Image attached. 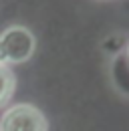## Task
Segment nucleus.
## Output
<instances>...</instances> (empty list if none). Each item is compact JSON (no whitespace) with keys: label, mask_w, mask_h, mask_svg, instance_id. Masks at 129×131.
I'll return each instance as SVG.
<instances>
[{"label":"nucleus","mask_w":129,"mask_h":131,"mask_svg":"<svg viewBox=\"0 0 129 131\" xmlns=\"http://www.w3.org/2000/svg\"><path fill=\"white\" fill-rule=\"evenodd\" d=\"M36 49V38L30 28L12 24L0 32V65L12 67L30 61Z\"/></svg>","instance_id":"f257e3e1"},{"label":"nucleus","mask_w":129,"mask_h":131,"mask_svg":"<svg viewBox=\"0 0 129 131\" xmlns=\"http://www.w3.org/2000/svg\"><path fill=\"white\" fill-rule=\"evenodd\" d=\"M0 131H48V121L38 107L16 103L2 113Z\"/></svg>","instance_id":"f03ea898"},{"label":"nucleus","mask_w":129,"mask_h":131,"mask_svg":"<svg viewBox=\"0 0 129 131\" xmlns=\"http://www.w3.org/2000/svg\"><path fill=\"white\" fill-rule=\"evenodd\" d=\"M16 91V75L10 67L0 65V109L6 107Z\"/></svg>","instance_id":"7ed1b4c3"},{"label":"nucleus","mask_w":129,"mask_h":131,"mask_svg":"<svg viewBox=\"0 0 129 131\" xmlns=\"http://www.w3.org/2000/svg\"><path fill=\"white\" fill-rule=\"evenodd\" d=\"M125 59H127V63H129V40H127V45H125Z\"/></svg>","instance_id":"20e7f679"}]
</instances>
